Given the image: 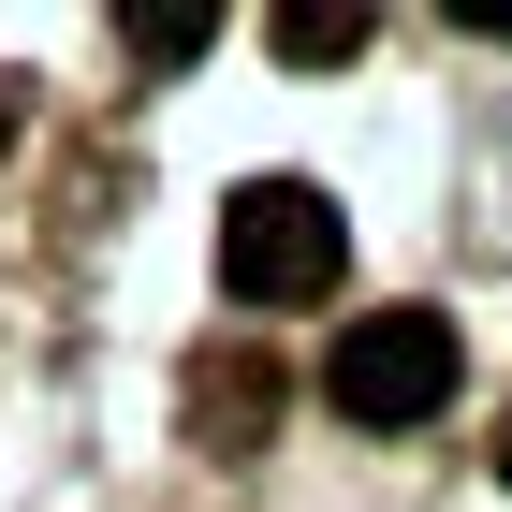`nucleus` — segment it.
<instances>
[{
	"label": "nucleus",
	"instance_id": "nucleus-5",
	"mask_svg": "<svg viewBox=\"0 0 512 512\" xmlns=\"http://www.w3.org/2000/svg\"><path fill=\"white\" fill-rule=\"evenodd\" d=\"M118 44H132V59H147V74H176V59H205V15H132Z\"/></svg>",
	"mask_w": 512,
	"mask_h": 512
},
{
	"label": "nucleus",
	"instance_id": "nucleus-2",
	"mask_svg": "<svg viewBox=\"0 0 512 512\" xmlns=\"http://www.w3.org/2000/svg\"><path fill=\"white\" fill-rule=\"evenodd\" d=\"M454 322L439 308H366V322H337V352H322V395H337V425H366V439H395V425H425V410H454Z\"/></svg>",
	"mask_w": 512,
	"mask_h": 512
},
{
	"label": "nucleus",
	"instance_id": "nucleus-3",
	"mask_svg": "<svg viewBox=\"0 0 512 512\" xmlns=\"http://www.w3.org/2000/svg\"><path fill=\"white\" fill-rule=\"evenodd\" d=\"M191 425H205V454H249V439H264V366H205V381H191Z\"/></svg>",
	"mask_w": 512,
	"mask_h": 512
},
{
	"label": "nucleus",
	"instance_id": "nucleus-6",
	"mask_svg": "<svg viewBox=\"0 0 512 512\" xmlns=\"http://www.w3.org/2000/svg\"><path fill=\"white\" fill-rule=\"evenodd\" d=\"M498 483H512V425H498Z\"/></svg>",
	"mask_w": 512,
	"mask_h": 512
},
{
	"label": "nucleus",
	"instance_id": "nucleus-1",
	"mask_svg": "<svg viewBox=\"0 0 512 512\" xmlns=\"http://www.w3.org/2000/svg\"><path fill=\"white\" fill-rule=\"evenodd\" d=\"M337 264H352V220L308 176H249L220 205V293L235 308H308V293H337Z\"/></svg>",
	"mask_w": 512,
	"mask_h": 512
},
{
	"label": "nucleus",
	"instance_id": "nucleus-4",
	"mask_svg": "<svg viewBox=\"0 0 512 512\" xmlns=\"http://www.w3.org/2000/svg\"><path fill=\"white\" fill-rule=\"evenodd\" d=\"M352 44H366L352 0H293V15H278V59H308V74H322V59H352Z\"/></svg>",
	"mask_w": 512,
	"mask_h": 512
}]
</instances>
